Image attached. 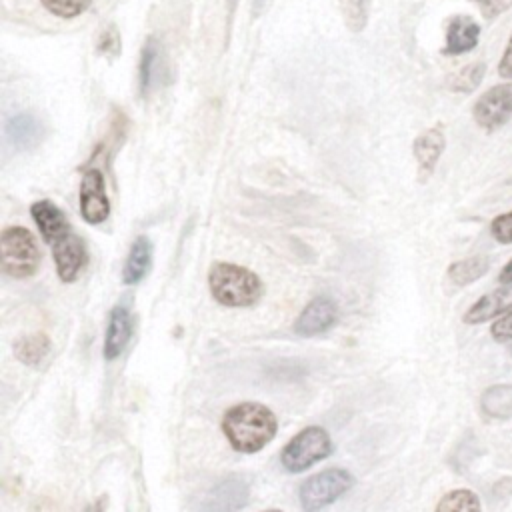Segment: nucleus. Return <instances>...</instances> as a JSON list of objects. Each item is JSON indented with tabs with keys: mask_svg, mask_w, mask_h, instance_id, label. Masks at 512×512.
<instances>
[{
	"mask_svg": "<svg viewBox=\"0 0 512 512\" xmlns=\"http://www.w3.org/2000/svg\"><path fill=\"white\" fill-rule=\"evenodd\" d=\"M278 430V420L270 408L258 402H242L222 418V432L236 452L252 454L262 450Z\"/></svg>",
	"mask_w": 512,
	"mask_h": 512,
	"instance_id": "f257e3e1",
	"label": "nucleus"
},
{
	"mask_svg": "<svg viewBox=\"0 0 512 512\" xmlns=\"http://www.w3.org/2000/svg\"><path fill=\"white\" fill-rule=\"evenodd\" d=\"M208 286L214 300L230 308L254 306L264 292L260 278L252 270L232 262L212 264L208 272Z\"/></svg>",
	"mask_w": 512,
	"mask_h": 512,
	"instance_id": "f03ea898",
	"label": "nucleus"
},
{
	"mask_svg": "<svg viewBox=\"0 0 512 512\" xmlns=\"http://www.w3.org/2000/svg\"><path fill=\"white\" fill-rule=\"evenodd\" d=\"M0 256L2 270L16 280L34 276L42 260L40 248L32 232L24 226H8L2 230Z\"/></svg>",
	"mask_w": 512,
	"mask_h": 512,
	"instance_id": "7ed1b4c3",
	"label": "nucleus"
},
{
	"mask_svg": "<svg viewBox=\"0 0 512 512\" xmlns=\"http://www.w3.org/2000/svg\"><path fill=\"white\" fill-rule=\"evenodd\" d=\"M332 452L330 434L320 426H308L300 430L280 452V464L284 470L298 474L312 468L316 462L328 458Z\"/></svg>",
	"mask_w": 512,
	"mask_h": 512,
	"instance_id": "20e7f679",
	"label": "nucleus"
},
{
	"mask_svg": "<svg viewBox=\"0 0 512 512\" xmlns=\"http://www.w3.org/2000/svg\"><path fill=\"white\" fill-rule=\"evenodd\" d=\"M354 484V478L344 468H328L322 470L300 486L298 498L306 512H318L338 500L342 494H346Z\"/></svg>",
	"mask_w": 512,
	"mask_h": 512,
	"instance_id": "39448f33",
	"label": "nucleus"
},
{
	"mask_svg": "<svg viewBox=\"0 0 512 512\" xmlns=\"http://www.w3.org/2000/svg\"><path fill=\"white\" fill-rule=\"evenodd\" d=\"M250 500V484L244 476L220 478L194 500L196 512H238Z\"/></svg>",
	"mask_w": 512,
	"mask_h": 512,
	"instance_id": "423d86ee",
	"label": "nucleus"
},
{
	"mask_svg": "<svg viewBox=\"0 0 512 512\" xmlns=\"http://www.w3.org/2000/svg\"><path fill=\"white\" fill-rule=\"evenodd\" d=\"M472 118L486 132L504 126L512 118V80L494 84L482 92L472 106Z\"/></svg>",
	"mask_w": 512,
	"mask_h": 512,
	"instance_id": "0eeeda50",
	"label": "nucleus"
},
{
	"mask_svg": "<svg viewBox=\"0 0 512 512\" xmlns=\"http://www.w3.org/2000/svg\"><path fill=\"white\" fill-rule=\"evenodd\" d=\"M50 248L60 280L74 282L84 264L88 262V250L84 240L74 230H68L54 242H50Z\"/></svg>",
	"mask_w": 512,
	"mask_h": 512,
	"instance_id": "6e6552de",
	"label": "nucleus"
},
{
	"mask_svg": "<svg viewBox=\"0 0 512 512\" xmlns=\"http://www.w3.org/2000/svg\"><path fill=\"white\" fill-rule=\"evenodd\" d=\"M80 214L88 224H100L110 216V200L106 194L104 176L100 170L90 168L80 182Z\"/></svg>",
	"mask_w": 512,
	"mask_h": 512,
	"instance_id": "1a4fd4ad",
	"label": "nucleus"
},
{
	"mask_svg": "<svg viewBox=\"0 0 512 512\" xmlns=\"http://www.w3.org/2000/svg\"><path fill=\"white\" fill-rule=\"evenodd\" d=\"M336 316H338L336 304L328 296H318L304 306V310L294 322V332L304 338L322 334L336 322Z\"/></svg>",
	"mask_w": 512,
	"mask_h": 512,
	"instance_id": "9d476101",
	"label": "nucleus"
},
{
	"mask_svg": "<svg viewBox=\"0 0 512 512\" xmlns=\"http://www.w3.org/2000/svg\"><path fill=\"white\" fill-rule=\"evenodd\" d=\"M480 24L468 14H456L446 24V40L442 54L460 56L474 50L480 42Z\"/></svg>",
	"mask_w": 512,
	"mask_h": 512,
	"instance_id": "9b49d317",
	"label": "nucleus"
},
{
	"mask_svg": "<svg viewBox=\"0 0 512 512\" xmlns=\"http://www.w3.org/2000/svg\"><path fill=\"white\" fill-rule=\"evenodd\" d=\"M446 148V134L440 124L420 132L412 144V154L418 164L420 180H426L436 170V164Z\"/></svg>",
	"mask_w": 512,
	"mask_h": 512,
	"instance_id": "f8f14e48",
	"label": "nucleus"
},
{
	"mask_svg": "<svg viewBox=\"0 0 512 512\" xmlns=\"http://www.w3.org/2000/svg\"><path fill=\"white\" fill-rule=\"evenodd\" d=\"M512 308V290L496 288L484 296H480L462 316L464 324H482L496 316L506 314Z\"/></svg>",
	"mask_w": 512,
	"mask_h": 512,
	"instance_id": "ddd939ff",
	"label": "nucleus"
},
{
	"mask_svg": "<svg viewBox=\"0 0 512 512\" xmlns=\"http://www.w3.org/2000/svg\"><path fill=\"white\" fill-rule=\"evenodd\" d=\"M30 214L46 244L54 242L64 232L72 230L66 214L52 200H38L30 206Z\"/></svg>",
	"mask_w": 512,
	"mask_h": 512,
	"instance_id": "4468645a",
	"label": "nucleus"
},
{
	"mask_svg": "<svg viewBox=\"0 0 512 512\" xmlns=\"http://www.w3.org/2000/svg\"><path fill=\"white\" fill-rule=\"evenodd\" d=\"M132 336L130 312L124 306H114L108 318L106 338H104V358L116 360L128 346Z\"/></svg>",
	"mask_w": 512,
	"mask_h": 512,
	"instance_id": "2eb2a0df",
	"label": "nucleus"
},
{
	"mask_svg": "<svg viewBox=\"0 0 512 512\" xmlns=\"http://www.w3.org/2000/svg\"><path fill=\"white\" fill-rule=\"evenodd\" d=\"M6 140L14 146V148H32L40 138H42V126L40 122L28 114V112H20L8 118L6 126Z\"/></svg>",
	"mask_w": 512,
	"mask_h": 512,
	"instance_id": "dca6fc26",
	"label": "nucleus"
},
{
	"mask_svg": "<svg viewBox=\"0 0 512 512\" xmlns=\"http://www.w3.org/2000/svg\"><path fill=\"white\" fill-rule=\"evenodd\" d=\"M152 264V242L146 236H138L128 252L126 264L122 268V282L124 284H136L140 282Z\"/></svg>",
	"mask_w": 512,
	"mask_h": 512,
	"instance_id": "f3484780",
	"label": "nucleus"
},
{
	"mask_svg": "<svg viewBox=\"0 0 512 512\" xmlns=\"http://www.w3.org/2000/svg\"><path fill=\"white\" fill-rule=\"evenodd\" d=\"M480 410L490 420L512 418V384L488 386L480 396Z\"/></svg>",
	"mask_w": 512,
	"mask_h": 512,
	"instance_id": "a211bd4d",
	"label": "nucleus"
},
{
	"mask_svg": "<svg viewBox=\"0 0 512 512\" xmlns=\"http://www.w3.org/2000/svg\"><path fill=\"white\" fill-rule=\"evenodd\" d=\"M490 270V260L488 256H468L462 260H456L448 266V278L456 286H466L482 278Z\"/></svg>",
	"mask_w": 512,
	"mask_h": 512,
	"instance_id": "6ab92c4d",
	"label": "nucleus"
},
{
	"mask_svg": "<svg viewBox=\"0 0 512 512\" xmlns=\"http://www.w3.org/2000/svg\"><path fill=\"white\" fill-rule=\"evenodd\" d=\"M48 350H50V340H48V336L42 334V332L22 336L20 340L14 342V354H16V358H18L22 364H28V366H38V364L46 358Z\"/></svg>",
	"mask_w": 512,
	"mask_h": 512,
	"instance_id": "aec40b11",
	"label": "nucleus"
},
{
	"mask_svg": "<svg viewBox=\"0 0 512 512\" xmlns=\"http://www.w3.org/2000/svg\"><path fill=\"white\" fill-rule=\"evenodd\" d=\"M484 74H486V64L482 60L470 62V64L458 68L454 74H450L446 86L452 92L470 94L480 86V82L484 80Z\"/></svg>",
	"mask_w": 512,
	"mask_h": 512,
	"instance_id": "412c9836",
	"label": "nucleus"
},
{
	"mask_svg": "<svg viewBox=\"0 0 512 512\" xmlns=\"http://www.w3.org/2000/svg\"><path fill=\"white\" fill-rule=\"evenodd\" d=\"M434 512H482V502L476 492L468 488H456L438 500Z\"/></svg>",
	"mask_w": 512,
	"mask_h": 512,
	"instance_id": "4be33fe9",
	"label": "nucleus"
},
{
	"mask_svg": "<svg viewBox=\"0 0 512 512\" xmlns=\"http://www.w3.org/2000/svg\"><path fill=\"white\" fill-rule=\"evenodd\" d=\"M158 60V44L154 38H148L140 52V64H138V90L140 96H146L152 84L154 76V64Z\"/></svg>",
	"mask_w": 512,
	"mask_h": 512,
	"instance_id": "5701e85b",
	"label": "nucleus"
},
{
	"mask_svg": "<svg viewBox=\"0 0 512 512\" xmlns=\"http://www.w3.org/2000/svg\"><path fill=\"white\" fill-rule=\"evenodd\" d=\"M340 10L350 32L358 34L366 28L368 14H370V0H340Z\"/></svg>",
	"mask_w": 512,
	"mask_h": 512,
	"instance_id": "b1692460",
	"label": "nucleus"
},
{
	"mask_svg": "<svg viewBox=\"0 0 512 512\" xmlns=\"http://www.w3.org/2000/svg\"><path fill=\"white\" fill-rule=\"evenodd\" d=\"M92 0H40V4L58 18H76L88 10Z\"/></svg>",
	"mask_w": 512,
	"mask_h": 512,
	"instance_id": "393cba45",
	"label": "nucleus"
},
{
	"mask_svg": "<svg viewBox=\"0 0 512 512\" xmlns=\"http://www.w3.org/2000/svg\"><path fill=\"white\" fill-rule=\"evenodd\" d=\"M490 234L500 244H512V210L492 218Z\"/></svg>",
	"mask_w": 512,
	"mask_h": 512,
	"instance_id": "a878e982",
	"label": "nucleus"
},
{
	"mask_svg": "<svg viewBox=\"0 0 512 512\" xmlns=\"http://www.w3.org/2000/svg\"><path fill=\"white\" fill-rule=\"evenodd\" d=\"M96 48L100 54H104L108 58H114L120 54V34L114 24H110V26H106V30H102Z\"/></svg>",
	"mask_w": 512,
	"mask_h": 512,
	"instance_id": "bb28decb",
	"label": "nucleus"
},
{
	"mask_svg": "<svg viewBox=\"0 0 512 512\" xmlns=\"http://www.w3.org/2000/svg\"><path fill=\"white\" fill-rule=\"evenodd\" d=\"M486 20H494L512 8V0H472Z\"/></svg>",
	"mask_w": 512,
	"mask_h": 512,
	"instance_id": "cd10ccee",
	"label": "nucleus"
},
{
	"mask_svg": "<svg viewBox=\"0 0 512 512\" xmlns=\"http://www.w3.org/2000/svg\"><path fill=\"white\" fill-rule=\"evenodd\" d=\"M490 336L496 342H508L512 340V310L502 314L492 326H490Z\"/></svg>",
	"mask_w": 512,
	"mask_h": 512,
	"instance_id": "c85d7f7f",
	"label": "nucleus"
},
{
	"mask_svg": "<svg viewBox=\"0 0 512 512\" xmlns=\"http://www.w3.org/2000/svg\"><path fill=\"white\" fill-rule=\"evenodd\" d=\"M498 76L504 80H512V34L508 36V42L498 60Z\"/></svg>",
	"mask_w": 512,
	"mask_h": 512,
	"instance_id": "c756f323",
	"label": "nucleus"
},
{
	"mask_svg": "<svg viewBox=\"0 0 512 512\" xmlns=\"http://www.w3.org/2000/svg\"><path fill=\"white\" fill-rule=\"evenodd\" d=\"M498 280H500L502 284H512V258L502 266V270H500V274H498Z\"/></svg>",
	"mask_w": 512,
	"mask_h": 512,
	"instance_id": "7c9ffc66",
	"label": "nucleus"
},
{
	"mask_svg": "<svg viewBox=\"0 0 512 512\" xmlns=\"http://www.w3.org/2000/svg\"><path fill=\"white\" fill-rule=\"evenodd\" d=\"M266 2H268V0H254V12H256V14H260Z\"/></svg>",
	"mask_w": 512,
	"mask_h": 512,
	"instance_id": "2f4dec72",
	"label": "nucleus"
},
{
	"mask_svg": "<svg viewBox=\"0 0 512 512\" xmlns=\"http://www.w3.org/2000/svg\"><path fill=\"white\" fill-rule=\"evenodd\" d=\"M264 512H280V510H264Z\"/></svg>",
	"mask_w": 512,
	"mask_h": 512,
	"instance_id": "473e14b6",
	"label": "nucleus"
}]
</instances>
